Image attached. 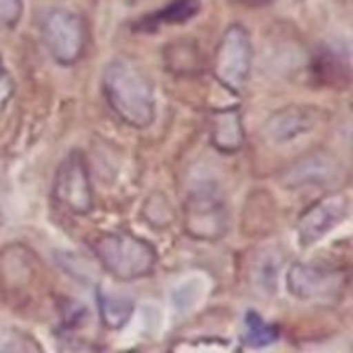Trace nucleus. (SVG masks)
<instances>
[{"instance_id":"nucleus-1","label":"nucleus","mask_w":353,"mask_h":353,"mask_svg":"<svg viewBox=\"0 0 353 353\" xmlns=\"http://www.w3.org/2000/svg\"><path fill=\"white\" fill-rule=\"evenodd\" d=\"M102 92L112 112L124 124L145 130L154 123V86L147 74L131 61L116 59L105 65Z\"/></svg>"},{"instance_id":"nucleus-2","label":"nucleus","mask_w":353,"mask_h":353,"mask_svg":"<svg viewBox=\"0 0 353 353\" xmlns=\"http://www.w3.org/2000/svg\"><path fill=\"white\" fill-rule=\"evenodd\" d=\"M90 247L100 265L114 279L124 283L150 276L159 259L152 243L126 231L97 234Z\"/></svg>"},{"instance_id":"nucleus-3","label":"nucleus","mask_w":353,"mask_h":353,"mask_svg":"<svg viewBox=\"0 0 353 353\" xmlns=\"http://www.w3.org/2000/svg\"><path fill=\"white\" fill-rule=\"evenodd\" d=\"M327 114L316 105L290 103L265 119L261 128L264 145L272 150L296 148L321 133Z\"/></svg>"},{"instance_id":"nucleus-4","label":"nucleus","mask_w":353,"mask_h":353,"mask_svg":"<svg viewBox=\"0 0 353 353\" xmlns=\"http://www.w3.org/2000/svg\"><path fill=\"white\" fill-rule=\"evenodd\" d=\"M254 48L250 34L241 24H231L221 37L214 54V78L228 92L240 95L250 79Z\"/></svg>"},{"instance_id":"nucleus-5","label":"nucleus","mask_w":353,"mask_h":353,"mask_svg":"<svg viewBox=\"0 0 353 353\" xmlns=\"http://www.w3.org/2000/svg\"><path fill=\"white\" fill-rule=\"evenodd\" d=\"M230 228L226 200L214 183L195 186L185 202V230L195 240L219 241Z\"/></svg>"},{"instance_id":"nucleus-6","label":"nucleus","mask_w":353,"mask_h":353,"mask_svg":"<svg viewBox=\"0 0 353 353\" xmlns=\"http://www.w3.org/2000/svg\"><path fill=\"white\" fill-rule=\"evenodd\" d=\"M41 40L59 65H74L86 50L88 28L81 16L57 7L48 10L41 21Z\"/></svg>"},{"instance_id":"nucleus-7","label":"nucleus","mask_w":353,"mask_h":353,"mask_svg":"<svg viewBox=\"0 0 353 353\" xmlns=\"http://www.w3.org/2000/svg\"><path fill=\"white\" fill-rule=\"evenodd\" d=\"M59 205L74 216H88L93 210V188L90 168L81 150H72L59 164L52 186Z\"/></svg>"},{"instance_id":"nucleus-8","label":"nucleus","mask_w":353,"mask_h":353,"mask_svg":"<svg viewBox=\"0 0 353 353\" xmlns=\"http://www.w3.org/2000/svg\"><path fill=\"white\" fill-rule=\"evenodd\" d=\"M348 285V271L324 264L295 262L286 272V288L299 300L336 299Z\"/></svg>"},{"instance_id":"nucleus-9","label":"nucleus","mask_w":353,"mask_h":353,"mask_svg":"<svg viewBox=\"0 0 353 353\" xmlns=\"http://www.w3.org/2000/svg\"><path fill=\"white\" fill-rule=\"evenodd\" d=\"M350 216V199L343 192L327 193L300 214L296 234L302 247H312Z\"/></svg>"},{"instance_id":"nucleus-10","label":"nucleus","mask_w":353,"mask_h":353,"mask_svg":"<svg viewBox=\"0 0 353 353\" xmlns=\"http://www.w3.org/2000/svg\"><path fill=\"white\" fill-rule=\"evenodd\" d=\"M341 164L330 152H310L293 162L281 176L286 188H303V186H324L336 181Z\"/></svg>"},{"instance_id":"nucleus-11","label":"nucleus","mask_w":353,"mask_h":353,"mask_svg":"<svg viewBox=\"0 0 353 353\" xmlns=\"http://www.w3.org/2000/svg\"><path fill=\"white\" fill-rule=\"evenodd\" d=\"M210 141L221 154H236L245 143V128L238 107L217 110L212 117Z\"/></svg>"},{"instance_id":"nucleus-12","label":"nucleus","mask_w":353,"mask_h":353,"mask_svg":"<svg viewBox=\"0 0 353 353\" xmlns=\"http://www.w3.org/2000/svg\"><path fill=\"white\" fill-rule=\"evenodd\" d=\"M279 268L281 264L274 250H259L248 265V281L255 292L271 296L278 286Z\"/></svg>"},{"instance_id":"nucleus-13","label":"nucleus","mask_w":353,"mask_h":353,"mask_svg":"<svg viewBox=\"0 0 353 353\" xmlns=\"http://www.w3.org/2000/svg\"><path fill=\"white\" fill-rule=\"evenodd\" d=\"M97 305H99V314L103 326L114 331L126 326L134 310L133 300L128 296L114 295L102 288H97Z\"/></svg>"},{"instance_id":"nucleus-14","label":"nucleus","mask_w":353,"mask_h":353,"mask_svg":"<svg viewBox=\"0 0 353 353\" xmlns=\"http://www.w3.org/2000/svg\"><path fill=\"white\" fill-rule=\"evenodd\" d=\"M317 76L323 78L326 85L343 86L350 81V59L348 54L341 55V52L333 50V48H324L316 61Z\"/></svg>"},{"instance_id":"nucleus-15","label":"nucleus","mask_w":353,"mask_h":353,"mask_svg":"<svg viewBox=\"0 0 353 353\" xmlns=\"http://www.w3.org/2000/svg\"><path fill=\"white\" fill-rule=\"evenodd\" d=\"M245 334H243V343L250 348H264L269 345L276 343L281 336V330L278 324L268 323L262 319L261 314L255 310H248L245 314Z\"/></svg>"},{"instance_id":"nucleus-16","label":"nucleus","mask_w":353,"mask_h":353,"mask_svg":"<svg viewBox=\"0 0 353 353\" xmlns=\"http://www.w3.org/2000/svg\"><path fill=\"white\" fill-rule=\"evenodd\" d=\"M202 9L200 0H171L159 12L145 21V28H157L162 24H185L186 21L193 19Z\"/></svg>"},{"instance_id":"nucleus-17","label":"nucleus","mask_w":353,"mask_h":353,"mask_svg":"<svg viewBox=\"0 0 353 353\" xmlns=\"http://www.w3.org/2000/svg\"><path fill=\"white\" fill-rule=\"evenodd\" d=\"M23 16V0H0V33L17 26Z\"/></svg>"},{"instance_id":"nucleus-18","label":"nucleus","mask_w":353,"mask_h":353,"mask_svg":"<svg viewBox=\"0 0 353 353\" xmlns=\"http://www.w3.org/2000/svg\"><path fill=\"white\" fill-rule=\"evenodd\" d=\"M14 90H16V85H14L12 76L7 71L2 57H0V110L6 109L7 103L10 102V99L14 95Z\"/></svg>"},{"instance_id":"nucleus-19","label":"nucleus","mask_w":353,"mask_h":353,"mask_svg":"<svg viewBox=\"0 0 353 353\" xmlns=\"http://www.w3.org/2000/svg\"><path fill=\"white\" fill-rule=\"evenodd\" d=\"M238 2L248 7H264V6H269L271 2H274V0H238Z\"/></svg>"}]
</instances>
